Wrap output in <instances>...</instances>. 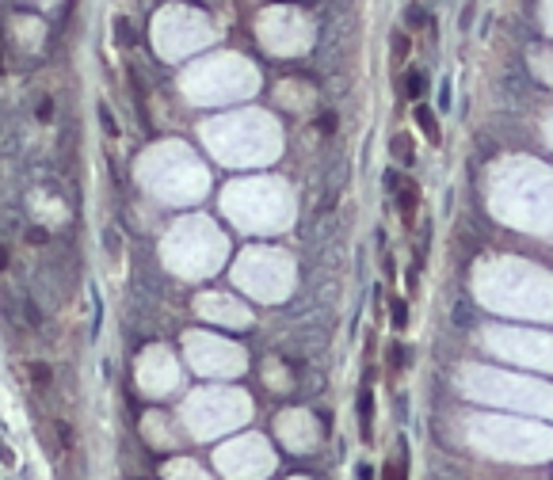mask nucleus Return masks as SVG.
I'll return each instance as SVG.
<instances>
[{"instance_id": "obj_1", "label": "nucleus", "mask_w": 553, "mask_h": 480, "mask_svg": "<svg viewBox=\"0 0 553 480\" xmlns=\"http://www.w3.org/2000/svg\"><path fill=\"white\" fill-rule=\"evenodd\" d=\"M397 210H401L405 229H416V214H420V187H416L409 176L397 183Z\"/></svg>"}, {"instance_id": "obj_2", "label": "nucleus", "mask_w": 553, "mask_h": 480, "mask_svg": "<svg viewBox=\"0 0 553 480\" xmlns=\"http://www.w3.org/2000/svg\"><path fill=\"white\" fill-rule=\"evenodd\" d=\"M412 119H416V126H420V134L431 141V145H439L443 141V130H439V119H435V111H431L428 103H416L412 107Z\"/></svg>"}, {"instance_id": "obj_3", "label": "nucleus", "mask_w": 553, "mask_h": 480, "mask_svg": "<svg viewBox=\"0 0 553 480\" xmlns=\"http://www.w3.org/2000/svg\"><path fill=\"white\" fill-rule=\"evenodd\" d=\"M359 435L367 442H370V435H374V393H370V389L359 393Z\"/></svg>"}, {"instance_id": "obj_4", "label": "nucleus", "mask_w": 553, "mask_h": 480, "mask_svg": "<svg viewBox=\"0 0 553 480\" xmlns=\"http://www.w3.org/2000/svg\"><path fill=\"white\" fill-rule=\"evenodd\" d=\"M390 153H393L397 160H401L405 168H412V160H416V153H412V138H409V134H397V138L390 141Z\"/></svg>"}, {"instance_id": "obj_5", "label": "nucleus", "mask_w": 553, "mask_h": 480, "mask_svg": "<svg viewBox=\"0 0 553 480\" xmlns=\"http://www.w3.org/2000/svg\"><path fill=\"white\" fill-rule=\"evenodd\" d=\"M390 50H393V65H397V61H405L412 54V39H409V35H401V31H393V35H390Z\"/></svg>"}, {"instance_id": "obj_6", "label": "nucleus", "mask_w": 553, "mask_h": 480, "mask_svg": "<svg viewBox=\"0 0 553 480\" xmlns=\"http://www.w3.org/2000/svg\"><path fill=\"white\" fill-rule=\"evenodd\" d=\"M386 355H390V359H386V374H390V378H397V370L405 366V355H409V351H405L401 343H390V351H386Z\"/></svg>"}, {"instance_id": "obj_7", "label": "nucleus", "mask_w": 553, "mask_h": 480, "mask_svg": "<svg viewBox=\"0 0 553 480\" xmlns=\"http://www.w3.org/2000/svg\"><path fill=\"white\" fill-rule=\"evenodd\" d=\"M390 324L397 328V332H401V328L409 324V305H405L401 298H393V301H390Z\"/></svg>"}, {"instance_id": "obj_8", "label": "nucleus", "mask_w": 553, "mask_h": 480, "mask_svg": "<svg viewBox=\"0 0 553 480\" xmlns=\"http://www.w3.org/2000/svg\"><path fill=\"white\" fill-rule=\"evenodd\" d=\"M405 96H412V100L424 96V73H409V77H405Z\"/></svg>"}, {"instance_id": "obj_9", "label": "nucleus", "mask_w": 553, "mask_h": 480, "mask_svg": "<svg viewBox=\"0 0 553 480\" xmlns=\"http://www.w3.org/2000/svg\"><path fill=\"white\" fill-rule=\"evenodd\" d=\"M382 473H386V480H405V469H397V461H390Z\"/></svg>"}, {"instance_id": "obj_10", "label": "nucleus", "mask_w": 553, "mask_h": 480, "mask_svg": "<svg viewBox=\"0 0 553 480\" xmlns=\"http://www.w3.org/2000/svg\"><path fill=\"white\" fill-rule=\"evenodd\" d=\"M439 107H443V111L451 107V84H443V92H439Z\"/></svg>"}, {"instance_id": "obj_11", "label": "nucleus", "mask_w": 553, "mask_h": 480, "mask_svg": "<svg viewBox=\"0 0 553 480\" xmlns=\"http://www.w3.org/2000/svg\"><path fill=\"white\" fill-rule=\"evenodd\" d=\"M359 480H374V473H370V465H359Z\"/></svg>"}, {"instance_id": "obj_12", "label": "nucleus", "mask_w": 553, "mask_h": 480, "mask_svg": "<svg viewBox=\"0 0 553 480\" xmlns=\"http://www.w3.org/2000/svg\"><path fill=\"white\" fill-rule=\"evenodd\" d=\"M4 263H8V256H4V252H0V267H4Z\"/></svg>"}]
</instances>
